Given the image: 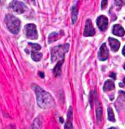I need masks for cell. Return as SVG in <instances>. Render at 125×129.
I'll return each mask as SVG.
<instances>
[{
  "mask_svg": "<svg viewBox=\"0 0 125 129\" xmlns=\"http://www.w3.org/2000/svg\"><path fill=\"white\" fill-rule=\"evenodd\" d=\"M32 88L36 93L37 102L40 107L43 109H48L54 107L55 105L54 99L49 93L35 84L32 85Z\"/></svg>",
  "mask_w": 125,
  "mask_h": 129,
  "instance_id": "cell-1",
  "label": "cell"
},
{
  "mask_svg": "<svg viewBox=\"0 0 125 129\" xmlns=\"http://www.w3.org/2000/svg\"><path fill=\"white\" fill-rule=\"evenodd\" d=\"M5 24L7 29L14 34H17L20 31L21 22L17 17L12 14H7L5 17Z\"/></svg>",
  "mask_w": 125,
  "mask_h": 129,
  "instance_id": "cell-2",
  "label": "cell"
},
{
  "mask_svg": "<svg viewBox=\"0 0 125 129\" xmlns=\"http://www.w3.org/2000/svg\"><path fill=\"white\" fill-rule=\"evenodd\" d=\"M69 48H70V45L68 43L53 48L51 50V61L55 62L59 59L63 60L65 54L68 52Z\"/></svg>",
  "mask_w": 125,
  "mask_h": 129,
  "instance_id": "cell-3",
  "label": "cell"
},
{
  "mask_svg": "<svg viewBox=\"0 0 125 129\" xmlns=\"http://www.w3.org/2000/svg\"><path fill=\"white\" fill-rule=\"evenodd\" d=\"M25 34H26V37L28 39L32 40L37 39L38 33L37 30L36 26L33 24H26L24 27Z\"/></svg>",
  "mask_w": 125,
  "mask_h": 129,
  "instance_id": "cell-4",
  "label": "cell"
},
{
  "mask_svg": "<svg viewBox=\"0 0 125 129\" xmlns=\"http://www.w3.org/2000/svg\"><path fill=\"white\" fill-rule=\"evenodd\" d=\"M9 7L14 12L20 14L24 13L26 11V10L27 9V7L26 6L24 3H23L21 1H12L11 4H10Z\"/></svg>",
  "mask_w": 125,
  "mask_h": 129,
  "instance_id": "cell-5",
  "label": "cell"
},
{
  "mask_svg": "<svg viewBox=\"0 0 125 129\" xmlns=\"http://www.w3.org/2000/svg\"><path fill=\"white\" fill-rule=\"evenodd\" d=\"M95 34V30L92 25V21L90 19H88L86 21V25H85L84 31V36L86 37L93 36Z\"/></svg>",
  "mask_w": 125,
  "mask_h": 129,
  "instance_id": "cell-6",
  "label": "cell"
},
{
  "mask_svg": "<svg viewBox=\"0 0 125 129\" xmlns=\"http://www.w3.org/2000/svg\"><path fill=\"white\" fill-rule=\"evenodd\" d=\"M97 25L101 31H105L108 25V19L104 15H101L97 18Z\"/></svg>",
  "mask_w": 125,
  "mask_h": 129,
  "instance_id": "cell-7",
  "label": "cell"
},
{
  "mask_svg": "<svg viewBox=\"0 0 125 129\" xmlns=\"http://www.w3.org/2000/svg\"><path fill=\"white\" fill-rule=\"evenodd\" d=\"M109 50L106 46V44L104 43L100 47L99 52L98 54V57L101 61L106 60L108 58Z\"/></svg>",
  "mask_w": 125,
  "mask_h": 129,
  "instance_id": "cell-8",
  "label": "cell"
},
{
  "mask_svg": "<svg viewBox=\"0 0 125 129\" xmlns=\"http://www.w3.org/2000/svg\"><path fill=\"white\" fill-rule=\"evenodd\" d=\"M65 129H73V109L70 107L67 114V121L65 125Z\"/></svg>",
  "mask_w": 125,
  "mask_h": 129,
  "instance_id": "cell-9",
  "label": "cell"
},
{
  "mask_svg": "<svg viewBox=\"0 0 125 129\" xmlns=\"http://www.w3.org/2000/svg\"><path fill=\"white\" fill-rule=\"evenodd\" d=\"M108 40L110 46H111V50L114 52L118 51L120 46V43L118 40L114 39V38L109 37Z\"/></svg>",
  "mask_w": 125,
  "mask_h": 129,
  "instance_id": "cell-10",
  "label": "cell"
},
{
  "mask_svg": "<svg viewBox=\"0 0 125 129\" xmlns=\"http://www.w3.org/2000/svg\"><path fill=\"white\" fill-rule=\"evenodd\" d=\"M42 123H43V119L42 116H39L34 120L33 122L29 129H41L42 127Z\"/></svg>",
  "mask_w": 125,
  "mask_h": 129,
  "instance_id": "cell-11",
  "label": "cell"
},
{
  "mask_svg": "<svg viewBox=\"0 0 125 129\" xmlns=\"http://www.w3.org/2000/svg\"><path fill=\"white\" fill-rule=\"evenodd\" d=\"M112 33L113 34L117 36L122 37L125 34V30L121 26L119 25V24H115L113 26Z\"/></svg>",
  "mask_w": 125,
  "mask_h": 129,
  "instance_id": "cell-12",
  "label": "cell"
},
{
  "mask_svg": "<svg viewBox=\"0 0 125 129\" xmlns=\"http://www.w3.org/2000/svg\"><path fill=\"white\" fill-rule=\"evenodd\" d=\"M63 35H64V32L62 31H61V32H52L48 37V43H51L55 42L59 39Z\"/></svg>",
  "mask_w": 125,
  "mask_h": 129,
  "instance_id": "cell-13",
  "label": "cell"
},
{
  "mask_svg": "<svg viewBox=\"0 0 125 129\" xmlns=\"http://www.w3.org/2000/svg\"><path fill=\"white\" fill-rule=\"evenodd\" d=\"M115 89V83L112 80H107L104 83L103 86L104 91H110Z\"/></svg>",
  "mask_w": 125,
  "mask_h": 129,
  "instance_id": "cell-14",
  "label": "cell"
},
{
  "mask_svg": "<svg viewBox=\"0 0 125 129\" xmlns=\"http://www.w3.org/2000/svg\"><path fill=\"white\" fill-rule=\"evenodd\" d=\"M28 45L29 46L27 47L26 49H25V50H28V51H26L28 54L30 52H36V51H39L41 49V46H40L39 44L29 43Z\"/></svg>",
  "mask_w": 125,
  "mask_h": 129,
  "instance_id": "cell-15",
  "label": "cell"
},
{
  "mask_svg": "<svg viewBox=\"0 0 125 129\" xmlns=\"http://www.w3.org/2000/svg\"><path fill=\"white\" fill-rule=\"evenodd\" d=\"M63 63H64V60L59 61L56 65L54 67V68L53 69V72L54 76H55L56 77H58V76H59L61 74V67Z\"/></svg>",
  "mask_w": 125,
  "mask_h": 129,
  "instance_id": "cell-16",
  "label": "cell"
},
{
  "mask_svg": "<svg viewBox=\"0 0 125 129\" xmlns=\"http://www.w3.org/2000/svg\"><path fill=\"white\" fill-rule=\"evenodd\" d=\"M42 53L38 52H32L31 53V58L34 61H39L42 59Z\"/></svg>",
  "mask_w": 125,
  "mask_h": 129,
  "instance_id": "cell-17",
  "label": "cell"
},
{
  "mask_svg": "<svg viewBox=\"0 0 125 129\" xmlns=\"http://www.w3.org/2000/svg\"><path fill=\"white\" fill-rule=\"evenodd\" d=\"M77 16H78V9L76 6H74L72 7V23L74 24L77 20Z\"/></svg>",
  "mask_w": 125,
  "mask_h": 129,
  "instance_id": "cell-18",
  "label": "cell"
},
{
  "mask_svg": "<svg viewBox=\"0 0 125 129\" xmlns=\"http://www.w3.org/2000/svg\"><path fill=\"white\" fill-rule=\"evenodd\" d=\"M107 113H108V120L111 122H115V118L113 110L111 107H108L107 109Z\"/></svg>",
  "mask_w": 125,
  "mask_h": 129,
  "instance_id": "cell-19",
  "label": "cell"
},
{
  "mask_svg": "<svg viewBox=\"0 0 125 129\" xmlns=\"http://www.w3.org/2000/svg\"><path fill=\"white\" fill-rule=\"evenodd\" d=\"M102 108L101 107L99 106L96 109V117L97 119L99 121L101 120V117H102Z\"/></svg>",
  "mask_w": 125,
  "mask_h": 129,
  "instance_id": "cell-20",
  "label": "cell"
},
{
  "mask_svg": "<svg viewBox=\"0 0 125 129\" xmlns=\"http://www.w3.org/2000/svg\"><path fill=\"white\" fill-rule=\"evenodd\" d=\"M107 5V1H103L101 2V9H104Z\"/></svg>",
  "mask_w": 125,
  "mask_h": 129,
  "instance_id": "cell-21",
  "label": "cell"
},
{
  "mask_svg": "<svg viewBox=\"0 0 125 129\" xmlns=\"http://www.w3.org/2000/svg\"><path fill=\"white\" fill-rule=\"evenodd\" d=\"M110 76H111V77H112L114 79H116V74L115 73H112L111 74H110Z\"/></svg>",
  "mask_w": 125,
  "mask_h": 129,
  "instance_id": "cell-22",
  "label": "cell"
},
{
  "mask_svg": "<svg viewBox=\"0 0 125 129\" xmlns=\"http://www.w3.org/2000/svg\"><path fill=\"white\" fill-rule=\"evenodd\" d=\"M122 53H123V55L125 56V46L123 47V50H122Z\"/></svg>",
  "mask_w": 125,
  "mask_h": 129,
  "instance_id": "cell-23",
  "label": "cell"
},
{
  "mask_svg": "<svg viewBox=\"0 0 125 129\" xmlns=\"http://www.w3.org/2000/svg\"><path fill=\"white\" fill-rule=\"evenodd\" d=\"M39 74L40 75V76H41V77H44V74L43 73H39Z\"/></svg>",
  "mask_w": 125,
  "mask_h": 129,
  "instance_id": "cell-24",
  "label": "cell"
},
{
  "mask_svg": "<svg viewBox=\"0 0 125 129\" xmlns=\"http://www.w3.org/2000/svg\"><path fill=\"white\" fill-rule=\"evenodd\" d=\"M108 129H116L115 128H114V127H111V128H108Z\"/></svg>",
  "mask_w": 125,
  "mask_h": 129,
  "instance_id": "cell-25",
  "label": "cell"
},
{
  "mask_svg": "<svg viewBox=\"0 0 125 129\" xmlns=\"http://www.w3.org/2000/svg\"><path fill=\"white\" fill-rule=\"evenodd\" d=\"M123 83H124V85H125V77L124 78V79H123Z\"/></svg>",
  "mask_w": 125,
  "mask_h": 129,
  "instance_id": "cell-26",
  "label": "cell"
},
{
  "mask_svg": "<svg viewBox=\"0 0 125 129\" xmlns=\"http://www.w3.org/2000/svg\"><path fill=\"white\" fill-rule=\"evenodd\" d=\"M123 68H124V69L125 70V63L124 64V66H123Z\"/></svg>",
  "mask_w": 125,
  "mask_h": 129,
  "instance_id": "cell-27",
  "label": "cell"
},
{
  "mask_svg": "<svg viewBox=\"0 0 125 129\" xmlns=\"http://www.w3.org/2000/svg\"><path fill=\"white\" fill-rule=\"evenodd\" d=\"M124 19H125V18H124Z\"/></svg>",
  "mask_w": 125,
  "mask_h": 129,
  "instance_id": "cell-28",
  "label": "cell"
}]
</instances>
